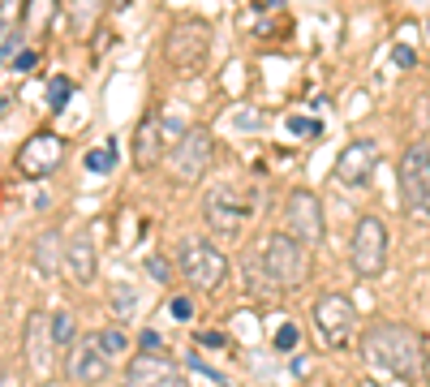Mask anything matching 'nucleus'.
Returning a JSON list of instances; mask_svg holds the SVG:
<instances>
[{"instance_id": "obj_1", "label": "nucleus", "mask_w": 430, "mask_h": 387, "mask_svg": "<svg viewBox=\"0 0 430 387\" xmlns=\"http://www.w3.org/2000/svg\"><path fill=\"white\" fill-rule=\"evenodd\" d=\"M362 357H366L370 370L413 379L426 361V340H422V331L404 327V323H374L362 335Z\"/></svg>"}, {"instance_id": "obj_2", "label": "nucleus", "mask_w": 430, "mask_h": 387, "mask_svg": "<svg viewBox=\"0 0 430 387\" xmlns=\"http://www.w3.org/2000/svg\"><path fill=\"white\" fill-rule=\"evenodd\" d=\"M176 263H181V275L190 280L194 293H211L224 284V275H229V258H224V250L207 237H185L181 250H176Z\"/></svg>"}, {"instance_id": "obj_3", "label": "nucleus", "mask_w": 430, "mask_h": 387, "mask_svg": "<svg viewBox=\"0 0 430 387\" xmlns=\"http://www.w3.org/2000/svg\"><path fill=\"white\" fill-rule=\"evenodd\" d=\"M259 263H263V271H267V280L275 284V289H301V284H306V271H310L306 245L293 241L289 232H271V237L263 241Z\"/></svg>"}, {"instance_id": "obj_4", "label": "nucleus", "mask_w": 430, "mask_h": 387, "mask_svg": "<svg viewBox=\"0 0 430 387\" xmlns=\"http://www.w3.org/2000/svg\"><path fill=\"white\" fill-rule=\"evenodd\" d=\"M207 52H211V26L198 22V17L176 22L172 31H168V39H164V61H168L172 69H181V73L202 69Z\"/></svg>"}, {"instance_id": "obj_5", "label": "nucleus", "mask_w": 430, "mask_h": 387, "mask_svg": "<svg viewBox=\"0 0 430 387\" xmlns=\"http://www.w3.org/2000/svg\"><path fill=\"white\" fill-rule=\"evenodd\" d=\"M400 198L409 215L430 220V146L426 142L400 155Z\"/></svg>"}, {"instance_id": "obj_6", "label": "nucleus", "mask_w": 430, "mask_h": 387, "mask_svg": "<svg viewBox=\"0 0 430 387\" xmlns=\"http://www.w3.org/2000/svg\"><path fill=\"white\" fill-rule=\"evenodd\" d=\"M348 258H353V271H358L362 280H370V275H378L387 267V224L378 215H362L358 220Z\"/></svg>"}, {"instance_id": "obj_7", "label": "nucleus", "mask_w": 430, "mask_h": 387, "mask_svg": "<svg viewBox=\"0 0 430 387\" xmlns=\"http://www.w3.org/2000/svg\"><path fill=\"white\" fill-rule=\"evenodd\" d=\"M314 327H318L323 349H344L353 327H358V310L344 293H327L314 301Z\"/></svg>"}, {"instance_id": "obj_8", "label": "nucleus", "mask_w": 430, "mask_h": 387, "mask_svg": "<svg viewBox=\"0 0 430 387\" xmlns=\"http://www.w3.org/2000/svg\"><path fill=\"white\" fill-rule=\"evenodd\" d=\"M207 164H211V134L207 129H185V134L176 138V146L168 151V172L181 181V185L202 181Z\"/></svg>"}, {"instance_id": "obj_9", "label": "nucleus", "mask_w": 430, "mask_h": 387, "mask_svg": "<svg viewBox=\"0 0 430 387\" xmlns=\"http://www.w3.org/2000/svg\"><path fill=\"white\" fill-rule=\"evenodd\" d=\"M249 215H254V202H249L241 190L215 185V190L207 194V224L220 232V237H237Z\"/></svg>"}, {"instance_id": "obj_10", "label": "nucleus", "mask_w": 430, "mask_h": 387, "mask_svg": "<svg viewBox=\"0 0 430 387\" xmlns=\"http://www.w3.org/2000/svg\"><path fill=\"white\" fill-rule=\"evenodd\" d=\"M22 357H26V370L43 383L52 379V366H56V344H52V319L47 314H35L26 319V331H22Z\"/></svg>"}, {"instance_id": "obj_11", "label": "nucleus", "mask_w": 430, "mask_h": 387, "mask_svg": "<svg viewBox=\"0 0 430 387\" xmlns=\"http://www.w3.org/2000/svg\"><path fill=\"white\" fill-rule=\"evenodd\" d=\"M284 228L289 237L301 241L306 250H314L323 241V202L310 194V190H297L289 194V206H284Z\"/></svg>"}, {"instance_id": "obj_12", "label": "nucleus", "mask_w": 430, "mask_h": 387, "mask_svg": "<svg viewBox=\"0 0 430 387\" xmlns=\"http://www.w3.org/2000/svg\"><path fill=\"white\" fill-rule=\"evenodd\" d=\"M378 168V142H370V138H358V142H348L340 155H336V168H332V176L340 181L344 190H362L366 181H370V172Z\"/></svg>"}, {"instance_id": "obj_13", "label": "nucleus", "mask_w": 430, "mask_h": 387, "mask_svg": "<svg viewBox=\"0 0 430 387\" xmlns=\"http://www.w3.org/2000/svg\"><path fill=\"white\" fill-rule=\"evenodd\" d=\"M125 387H190L181 366L172 357H160V353H138L134 366L125 370Z\"/></svg>"}, {"instance_id": "obj_14", "label": "nucleus", "mask_w": 430, "mask_h": 387, "mask_svg": "<svg viewBox=\"0 0 430 387\" xmlns=\"http://www.w3.org/2000/svg\"><path fill=\"white\" fill-rule=\"evenodd\" d=\"M65 275L73 284H91L95 271H99V250H95V237H91V228H78L73 237L65 241Z\"/></svg>"}, {"instance_id": "obj_15", "label": "nucleus", "mask_w": 430, "mask_h": 387, "mask_svg": "<svg viewBox=\"0 0 430 387\" xmlns=\"http://www.w3.org/2000/svg\"><path fill=\"white\" fill-rule=\"evenodd\" d=\"M22 172H31V176H47V172H56L61 160H65V142L56 134H35L26 146H22Z\"/></svg>"}, {"instance_id": "obj_16", "label": "nucleus", "mask_w": 430, "mask_h": 387, "mask_svg": "<svg viewBox=\"0 0 430 387\" xmlns=\"http://www.w3.org/2000/svg\"><path fill=\"white\" fill-rule=\"evenodd\" d=\"M108 361H112V357L99 353L95 335H86V340L78 344V353H73V361H69V379L82 383V387H91V383H99V379L108 374Z\"/></svg>"}, {"instance_id": "obj_17", "label": "nucleus", "mask_w": 430, "mask_h": 387, "mask_svg": "<svg viewBox=\"0 0 430 387\" xmlns=\"http://www.w3.org/2000/svg\"><path fill=\"white\" fill-rule=\"evenodd\" d=\"M134 155H138V164H155L160 155H164V129H160V112H151V116L138 125Z\"/></svg>"}, {"instance_id": "obj_18", "label": "nucleus", "mask_w": 430, "mask_h": 387, "mask_svg": "<svg viewBox=\"0 0 430 387\" xmlns=\"http://www.w3.org/2000/svg\"><path fill=\"white\" fill-rule=\"evenodd\" d=\"M65 263V237L61 232H43L35 241V267L39 275H56V267Z\"/></svg>"}, {"instance_id": "obj_19", "label": "nucleus", "mask_w": 430, "mask_h": 387, "mask_svg": "<svg viewBox=\"0 0 430 387\" xmlns=\"http://www.w3.org/2000/svg\"><path fill=\"white\" fill-rule=\"evenodd\" d=\"M95 344H99V353H104V357H121L125 349H130V335H125L121 327H99V331H95Z\"/></svg>"}, {"instance_id": "obj_20", "label": "nucleus", "mask_w": 430, "mask_h": 387, "mask_svg": "<svg viewBox=\"0 0 430 387\" xmlns=\"http://www.w3.org/2000/svg\"><path fill=\"white\" fill-rule=\"evenodd\" d=\"M112 164H116V142H104V146L86 151V172H112Z\"/></svg>"}, {"instance_id": "obj_21", "label": "nucleus", "mask_w": 430, "mask_h": 387, "mask_svg": "<svg viewBox=\"0 0 430 387\" xmlns=\"http://www.w3.org/2000/svg\"><path fill=\"white\" fill-rule=\"evenodd\" d=\"M73 335H78V331H73L69 310H56V314H52V344H56V349H69Z\"/></svg>"}, {"instance_id": "obj_22", "label": "nucleus", "mask_w": 430, "mask_h": 387, "mask_svg": "<svg viewBox=\"0 0 430 387\" xmlns=\"http://www.w3.org/2000/svg\"><path fill=\"white\" fill-rule=\"evenodd\" d=\"M104 0H73V31H86V26L99 17Z\"/></svg>"}, {"instance_id": "obj_23", "label": "nucleus", "mask_w": 430, "mask_h": 387, "mask_svg": "<svg viewBox=\"0 0 430 387\" xmlns=\"http://www.w3.org/2000/svg\"><path fill=\"white\" fill-rule=\"evenodd\" d=\"M289 134H293V138H318L323 125H318L314 116H293V121H289Z\"/></svg>"}, {"instance_id": "obj_24", "label": "nucleus", "mask_w": 430, "mask_h": 387, "mask_svg": "<svg viewBox=\"0 0 430 387\" xmlns=\"http://www.w3.org/2000/svg\"><path fill=\"white\" fill-rule=\"evenodd\" d=\"M52 95H47V103H52V108H65L69 103V95H73V82L69 77H52V86H47Z\"/></svg>"}, {"instance_id": "obj_25", "label": "nucleus", "mask_w": 430, "mask_h": 387, "mask_svg": "<svg viewBox=\"0 0 430 387\" xmlns=\"http://www.w3.org/2000/svg\"><path fill=\"white\" fill-rule=\"evenodd\" d=\"M56 13V0H26V22H47Z\"/></svg>"}, {"instance_id": "obj_26", "label": "nucleus", "mask_w": 430, "mask_h": 387, "mask_svg": "<svg viewBox=\"0 0 430 387\" xmlns=\"http://www.w3.org/2000/svg\"><path fill=\"white\" fill-rule=\"evenodd\" d=\"M297 340H301V331H297L293 323H284L280 331H275V349H280V353H293V349H297Z\"/></svg>"}, {"instance_id": "obj_27", "label": "nucleus", "mask_w": 430, "mask_h": 387, "mask_svg": "<svg viewBox=\"0 0 430 387\" xmlns=\"http://www.w3.org/2000/svg\"><path fill=\"white\" fill-rule=\"evenodd\" d=\"M229 125L233 129H259V112L254 108H237V112H229Z\"/></svg>"}, {"instance_id": "obj_28", "label": "nucleus", "mask_w": 430, "mask_h": 387, "mask_svg": "<svg viewBox=\"0 0 430 387\" xmlns=\"http://www.w3.org/2000/svg\"><path fill=\"white\" fill-rule=\"evenodd\" d=\"M112 310H116V314H130V310H134V289H130V284H116Z\"/></svg>"}, {"instance_id": "obj_29", "label": "nucleus", "mask_w": 430, "mask_h": 387, "mask_svg": "<svg viewBox=\"0 0 430 387\" xmlns=\"http://www.w3.org/2000/svg\"><path fill=\"white\" fill-rule=\"evenodd\" d=\"M168 314H172L176 323L194 319V301H190V297H172V301H168Z\"/></svg>"}, {"instance_id": "obj_30", "label": "nucleus", "mask_w": 430, "mask_h": 387, "mask_svg": "<svg viewBox=\"0 0 430 387\" xmlns=\"http://www.w3.org/2000/svg\"><path fill=\"white\" fill-rule=\"evenodd\" d=\"M392 56H396V65H400V69H413V65H417V52H413L409 43H396Z\"/></svg>"}, {"instance_id": "obj_31", "label": "nucleus", "mask_w": 430, "mask_h": 387, "mask_svg": "<svg viewBox=\"0 0 430 387\" xmlns=\"http://www.w3.org/2000/svg\"><path fill=\"white\" fill-rule=\"evenodd\" d=\"M35 65H39V56H35L31 47H22L17 56H13V69H22V73H26V69H35Z\"/></svg>"}, {"instance_id": "obj_32", "label": "nucleus", "mask_w": 430, "mask_h": 387, "mask_svg": "<svg viewBox=\"0 0 430 387\" xmlns=\"http://www.w3.org/2000/svg\"><path fill=\"white\" fill-rule=\"evenodd\" d=\"M198 349H224V335L220 331H198Z\"/></svg>"}, {"instance_id": "obj_33", "label": "nucleus", "mask_w": 430, "mask_h": 387, "mask_svg": "<svg viewBox=\"0 0 430 387\" xmlns=\"http://www.w3.org/2000/svg\"><path fill=\"white\" fill-rule=\"evenodd\" d=\"M0 387H22V374L13 366H5V370H0Z\"/></svg>"}, {"instance_id": "obj_34", "label": "nucleus", "mask_w": 430, "mask_h": 387, "mask_svg": "<svg viewBox=\"0 0 430 387\" xmlns=\"http://www.w3.org/2000/svg\"><path fill=\"white\" fill-rule=\"evenodd\" d=\"M146 267H151L155 280H168V263H164V258H146Z\"/></svg>"}, {"instance_id": "obj_35", "label": "nucleus", "mask_w": 430, "mask_h": 387, "mask_svg": "<svg viewBox=\"0 0 430 387\" xmlns=\"http://www.w3.org/2000/svg\"><path fill=\"white\" fill-rule=\"evenodd\" d=\"M160 344H164V340H160L155 331H142V349H146V353H160Z\"/></svg>"}, {"instance_id": "obj_36", "label": "nucleus", "mask_w": 430, "mask_h": 387, "mask_svg": "<svg viewBox=\"0 0 430 387\" xmlns=\"http://www.w3.org/2000/svg\"><path fill=\"white\" fill-rule=\"evenodd\" d=\"M9 52H13V43H0V61H9Z\"/></svg>"}, {"instance_id": "obj_37", "label": "nucleus", "mask_w": 430, "mask_h": 387, "mask_svg": "<svg viewBox=\"0 0 430 387\" xmlns=\"http://www.w3.org/2000/svg\"><path fill=\"white\" fill-rule=\"evenodd\" d=\"M263 5H284V0H263Z\"/></svg>"}, {"instance_id": "obj_38", "label": "nucleus", "mask_w": 430, "mask_h": 387, "mask_svg": "<svg viewBox=\"0 0 430 387\" xmlns=\"http://www.w3.org/2000/svg\"><path fill=\"white\" fill-rule=\"evenodd\" d=\"M310 387H327V383H310Z\"/></svg>"}, {"instance_id": "obj_39", "label": "nucleus", "mask_w": 430, "mask_h": 387, "mask_svg": "<svg viewBox=\"0 0 430 387\" xmlns=\"http://www.w3.org/2000/svg\"><path fill=\"white\" fill-rule=\"evenodd\" d=\"M426 35H430V22H426Z\"/></svg>"}]
</instances>
